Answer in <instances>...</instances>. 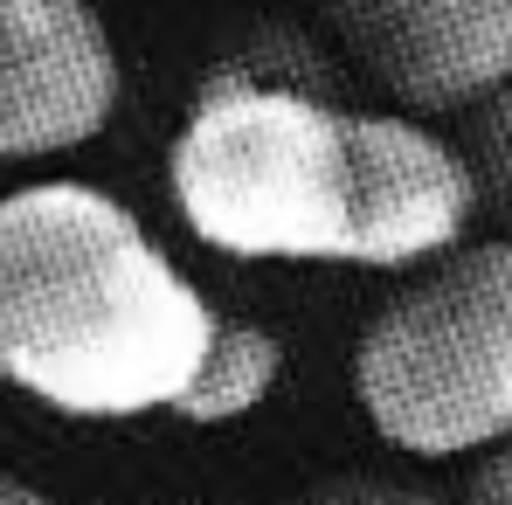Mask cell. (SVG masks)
Returning <instances> with one entry per match:
<instances>
[{"instance_id":"obj_1","label":"cell","mask_w":512,"mask_h":505,"mask_svg":"<svg viewBox=\"0 0 512 505\" xmlns=\"http://www.w3.org/2000/svg\"><path fill=\"white\" fill-rule=\"evenodd\" d=\"M180 222L250 263L429 270L464 250L478 173L409 111H346L326 90L256 84L222 63L167 153Z\"/></svg>"},{"instance_id":"obj_6","label":"cell","mask_w":512,"mask_h":505,"mask_svg":"<svg viewBox=\"0 0 512 505\" xmlns=\"http://www.w3.org/2000/svg\"><path fill=\"white\" fill-rule=\"evenodd\" d=\"M284 381V339L256 319H222L208 353H201V374L180 402V422H201V429H222V422L256 416Z\"/></svg>"},{"instance_id":"obj_5","label":"cell","mask_w":512,"mask_h":505,"mask_svg":"<svg viewBox=\"0 0 512 505\" xmlns=\"http://www.w3.org/2000/svg\"><path fill=\"white\" fill-rule=\"evenodd\" d=\"M118 90L125 70L97 0H0V160L90 146Z\"/></svg>"},{"instance_id":"obj_8","label":"cell","mask_w":512,"mask_h":505,"mask_svg":"<svg viewBox=\"0 0 512 505\" xmlns=\"http://www.w3.org/2000/svg\"><path fill=\"white\" fill-rule=\"evenodd\" d=\"M305 505H450L436 499L429 485H409V478H381V471H346V478H326Z\"/></svg>"},{"instance_id":"obj_10","label":"cell","mask_w":512,"mask_h":505,"mask_svg":"<svg viewBox=\"0 0 512 505\" xmlns=\"http://www.w3.org/2000/svg\"><path fill=\"white\" fill-rule=\"evenodd\" d=\"M0 505H49V499H42L28 478H7V471H0Z\"/></svg>"},{"instance_id":"obj_2","label":"cell","mask_w":512,"mask_h":505,"mask_svg":"<svg viewBox=\"0 0 512 505\" xmlns=\"http://www.w3.org/2000/svg\"><path fill=\"white\" fill-rule=\"evenodd\" d=\"M215 305L146 222L84 180L0 194V381L77 422L187 402Z\"/></svg>"},{"instance_id":"obj_3","label":"cell","mask_w":512,"mask_h":505,"mask_svg":"<svg viewBox=\"0 0 512 505\" xmlns=\"http://www.w3.org/2000/svg\"><path fill=\"white\" fill-rule=\"evenodd\" d=\"M353 395L409 457L512 443V243H464L409 277L353 346Z\"/></svg>"},{"instance_id":"obj_4","label":"cell","mask_w":512,"mask_h":505,"mask_svg":"<svg viewBox=\"0 0 512 505\" xmlns=\"http://www.w3.org/2000/svg\"><path fill=\"white\" fill-rule=\"evenodd\" d=\"M326 28L409 118L512 90V0H326Z\"/></svg>"},{"instance_id":"obj_9","label":"cell","mask_w":512,"mask_h":505,"mask_svg":"<svg viewBox=\"0 0 512 505\" xmlns=\"http://www.w3.org/2000/svg\"><path fill=\"white\" fill-rule=\"evenodd\" d=\"M464 505H512V443H499L492 457H478Z\"/></svg>"},{"instance_id":"obj_7","label":"cell","mask_w":512,"mask_h":505,"mask_svg":"<svg viewBox=\"0 0 512 505\" xmlns=\"http://www.w3.org/2000/svg\"><path fill=\"white\" fill-rule=\"evenodd\" d=\"M464 160L478 173V201L512 215V90L485 97L464 125Z\"/></svg>"}]
</instances>
